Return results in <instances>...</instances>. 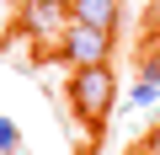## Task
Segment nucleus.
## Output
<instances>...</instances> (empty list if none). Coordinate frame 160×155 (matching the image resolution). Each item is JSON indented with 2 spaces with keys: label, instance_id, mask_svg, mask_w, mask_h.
Wrapping results in <instances>:
<instances>
[{
  "label": "nucleus",
  "instance_id": "obj_1",
  "mask_svg": "<svg viewBox=\"0 0 160 155\" xmlns=\"http://www.w3.org/2000/svg\"><path fill=\"white\" fill-rule=\"evenodd\" d=\"M69 107L86 128H102L118 107V80H112V64H86V70H69Z\"/></svg>",
  "mask_w": 160,
  "mask_h": 155
},
{
  "label": "nucleus",
  "instance_id": "obj_2",
  "mask_svg": "<svg viewBox=\"0 0 160 155\" xmlns=\"http://www.w3.org/2000/svg\"><path fill=\"white\" fill-rule=\"evenodd\" d=\"M53 48H59V59H64L69 70L112 64V32H96V27H86V22H69V27H64V38H59Z\"/></svg>",
  "mask_w": 160,
  "mask_h": 155
},
{
  "label": "nucleus",
  "instance_id": "obj_3",
  "mask_svg": "<svg viewBox=\"0 0 160 155\" xmlns=\"http://www.w3.org/2000/svg\"><path fill=\"white\" fill-rule=\"evenodd\" d=\"M16 22L32 43H59L64 27H69V0H22Z\"/></svg>",
  "mask_w": 160,
  "mask_h": 155
},
{
  "label": "nucleus",
  "instance_id": "obj_4",
  "mask_svg": "<svg viewBox=\"0 0 160 155\" xmlns=\"http://www.w3.org/2000/svg\"><path fill=\"white\" fill-rule=\"evenodd\" d=\"M69 22H86L96 32H118L123 27V0H69Z\"/></svg>",
  "mask_w": 160,
  "mask_h": 155
},
{
  "label": "nucleus",
  "instance_id": "obj_5",
  "mask_svg": "<svg viewBox=\"0 0 160 155\" xmlns=\"http://www.w3.org/2000/svg\"><path fill=\"white\" fill-rule=\"evenodd\" d=\"M149 102H160V86H155V80H144V75H139V86L128 91V102H123V107H149Z\"/></svg>",
  "mask_w": 160,
  "mask_h": 155
},
{
  "label": "nucleus",
  "instance_id": "obj_6",
  "mask_svg": "<svg viewBox=\"0 0 160 155\" xmlns=\"http://www.w3.org/2000/svg\"><path fill=\"white\" fill-rule=\"evenodd\" d=\"M16 150H22V128L11 118H0V155H16Z\"/></svg>",
  "mask_w": 160,
  "mask_h": 155
},
{
  "label": "nucleus",
  "instance_id": "obj_7",
  "mask_svg": "<svg viewBox=\"0 0 160 155\" xmlns=\"http://www.w3.org/2000/svg\"><path fill=\"white\" fill-rule=\"evenodd\" d=\"M144 155H160V123L149 128V139H144Z\"/></svg>",
  "mask_w": 160,
  "mask_h": 155
},
{
  "label": "nucleus",
  "instance_id": "obj_8",
  "mask_svg": "<svg viewBox=\"0 0 160 155\" xmlns=\"http://www.w3.org/2000/svg\"><path fill=\"white\" fill-rule=\"evenodd\" d=\"M144 80H155V86H160V59H144Z\"/></svg>",
  "mask_w": 160,
  "mask_h": 155
}]
</instances>
